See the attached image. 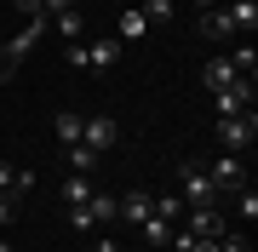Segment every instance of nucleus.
<instances>
[{
    "label": "nucleus",
    "instance_id": "9",
    "mask_svg": "<svg viewBox=\"0 0 258 252\" xmlns=\"http://www.w3.org/2000/svg\"><path fill=\"white\" fill-rule=\"evenodd\" d=\"M201 35H207V40H230V35H235L230 6H212V12H201Z\"/></svg>",
    "mask_w": 258,
    "mask_h": 252
},
{
    "label": "nucleus",
    "instance_id": "2",
    "mask_svg": "<svg viewBox=\"0 0 258 252\" xmlns=\"http://www.w3.org/2000/svg\"><path fill=\"white\" fill-rule=\"evenodd\" d=\"M178 195H184V206H218V184L207 178L201 160H184L178 166Z\"/></svg>",
    "mask_w": 258,
    "mask_h": 252
},
{
    "label": "nucleus",
    "instance_id": "18",
    "mask_svg": "<svg viewBox=\"0 0 258 252\" xmlns=\"http://www.w3.org/2000/svg\"><path fill=\"white\" fill-rule=\"evenodd\" d=\"M63 155H69V172H92L98 160H103V155H92V149H86V143H69Z\"/></svg>",
    "mask_w": 258,
    "mask_h": 252
},
{
    "label": "nucleus",
    "instance_id": "22",
    "mask_svg": "<svg viewBox=\"0 0 258 252\" xmlns=\"http://www.w3.org/2000/svg\"><path fill=\"white\" fill-rule=\"evenodd\" d=\"M12 6H18L29 23H46V6H40V0H12Z\"/></svg>",
    "mask_w": 258,
    "mask_h": 252
},
{
    "label": "nucleus",
    "instance_id": "17",
    "mask_svg": "<svg viewBox=\"0 0 258 252\" xmlns=\"http://www.w3.org/2000/svg\"><path fill=\"white\" fill-rule=\"evenodd\" d=\"M86 195H92V178H86V172H69V178H63V201H69V206H81Z\"/></svg>",
    "mask_w": 258,
    "mask_h": 252
},
{
    "label": "nucleus",
    "instance_id": "30",
    "mask_svg": "<svg viewBox=\"0 0 258 252\" xmlns=\"http://www.w3.org/2000/svg\"><path fill=\"white\" fill-rule=\"evenodd\" d=\"M0 252H18V246H12V241H6V235H0Z\"/></svg>",
    "mask_w": 258,
    "mask_h": 252
},
{
    "label": "nucleus",
    "instance_id": "5",
    "mask_svg": "<svg viewBox=\"0 0 258 252\" xmlns=\"http://www.w3.org/2000/svg\"><path fill=\"white\" fill-rule=\"evenodd\" d=\"M184 229L201 235V241H218V235L230 229V218H224L218 206H189V212H184Z\"/></svg>",
    "mask_w": 258,
    "mask_h": 252
},
{
    "label": "nucleus",
    "instance_id": "12",
    "mask_svg": "<svg viewBox=\"0 0 258 252\" xmlns=\"http://www.w3.org/2000/svg\"><path fill=\"white\" fill-rule=\"evenodd\" d=\"M144 35H149L144 12H138V6H126V12H120V23H115V40H120V46H126V40H144Z\"/></svg>",
    "mask_w": 258,
    "mask_h": 252
},
{
    "label": "nucleus",
    "instance_id": "28",
    "mask_svg": "<svg viewBox=\"0 0 258 252\" xmlns=\"http://www.w3.org/2000/svg\"><path fill=\"white\" fill-rule=\"evenodd\" d=\"M92 252H120V246L109 241V235H98V241H92Z\"/></svg>",
    "mask_w": 258,
    "mask_h": 252
},
{
    "label": "nucleus",
    "instance_id": "23",
    "mask_svg": "<svg viewBox=\"0 0 258 252\" xmlns=\"http://www.w3.org/2000/svg\"><path fill=\"white\" fill-rule=\"evenodd\" d=\"M12 218H18V195H12V189H0V224H12Z\"/></svg>",
    "mask_w": 258,
    "mask_h": 252
},
{
    "label": "nucleus",
    "instance_id": "7",
    "mask_svg": "<svg viewBox=\"0 0 258 252\" xmlns=\"http://www.w3.org/2000/svg\"><path fill=\"white\" fill-rule=\"evenodd\" d=\"M149 212H155V195H144V189H126V195H115V218H126V224H144Z\"/></svg>",
    "mask_w": 258,
    "mask_h": 252
},
{
    "label": "nucleus",
    "instance_id": "8",
    "mask_svg": "<svg viewBox=\"0 0 258 252\" xmlns=\"http://www.w3.org/2000/svg\"><path fill=\"white\" fill-rule=\"evenodd\" d=\"M81 46H86V69H115V63H120V40H115V35L81 40Z\"/></svg>",
    "mask_w": 258,
    "mask_h": 252
},
{
    "label": "nucleus",
    "instance_id": "16",
    "mask_svg": "<svg viewBox=\"0 0 258 252\" xmlns=\"http://www.w3.org/2000/svg\"><path fill=\"white\" fill-rule=\"evenodd\" d=\"M81 121H86V115H75V109L57 115V143H63V149H69V143H81Z\"/></svg>",
    "mask_w": 258,
    "mask_h": 252
},
{
    "label": "nucleus",
    "instance_id": "31",
    "mask_svg": "<svg viewBox=\"0 0 258 252\" xmlns=\"http://www.w3.org/2000/svg\"><path fill=\"white\" fill-rule=\"evenodd\" d=\"M126 6H144V0H126Z\"/></svg>",
    "mask_w": 258,
    "mask_h": 252
},
{
    "label": "nucleus",
    "instance_id": "27",
    "mask_svg": "<svg viewBox=\"0 0 258 252\" xmlns=\"http://www.w3.org/2000/svg\"><path fill=\"white\" fill-rule=\"evenodd\" d=\"M12 172H18V166H12V160H0V189H12Z\"/></svg>",
    "mask_w": 258,
    "mask_h": 252
},
{
    "label": "nucleus",
    "instance_id": "11",
    "mask_svg": "<svg viewBox=\"0 0 258 252\" xmlns=\"http://www.w3.org/2000/svg\"><path fill=\"white\" fill-rule=\"evenodd\" d=\"M46 29H57L63 40H86V18H81V6H69V12H57V18H46Z\"/></svg>",
    "mask_w": 258,
    "mask_h": 252
},
{
    "label": "nucleus",
    "instance_id": "4",
    "mask_svg": "<svg viewBox=\"0 0 258 252\" xmlns=\"http://www.w3.org/2000/svg\"><path fill=\"white\" fill-rule=\"evenodd\" d=\"M115 138H120V126L109 121V115H86V121H81V143H86L92 155H109Z\"/></svg>",
    "mask_w": 258,
    "mask_h": 252
},
{
    "label": "nucleus",
    "instance_id": "14",
    "mask_svg": "<svg viewBox=\"0 0 258 252\" xmlns=\"http://www.w3.org/2000/svg\"><path fill=\"white\" fill-rule=\"evenodd\" d=\"M230 6V18H235V35H252L258 29V0H224Z\"/></svg>",
    "mask_w": 258,
    "mask_h": 252
},
{
    "label": "nucleus",
    "instance_id": "13",
    "mask_svg": "<svg viewBox=\"0 0 258 252\" xmlns=\"http://www.w3.org/2000/svg\"><path fill=\"white\" fill-rule=\"evenodd\" d=\"M138 235H144V246H149V252H161L166 241H172V224H166V218H155V212H149L144 224H138Z\"/></svg>",
    "mask_w": 258,
    "mask_h": 252
},
{
    "label": "nucleus",
    "instance_id": "32",
    "mask_svg": "<svg viewBox=\"0 0 258 252\" xmlns=\"http://www.w3.org/2000/svg\"><path fill=\"white\" fill-rule=\"evenodd\" d=\"M132 252H149V246H132Z\"/></svg>",
    "mask_w": 258,
    "mask_h": 252
},
{
    "label": "nucleus",
    "instance_id": "1",
    "mask_svg": "<svg viewBox=\"0 0 258 252\" xmlns=\"http://www.w3.org/2000/svg\"><path fill=\"white\" fill-rule=\"evenodd\" d=\"M212 132H218V149H224V155H247L252 143H258V115H252V109H247V115H218Z\"/></svg>",
    "mask_w": 258,
    "mask_h": 252
},
{
    "label": "nucleus",
    "instance_id": "29",
    "mask_svg": "<svg viewBox=\"0 0 258 252\" xmlns=\"http://www.w3.org/2000/svg\"><path fill=\"white\" fill-rule=\"evenodd\" d=\"M189 6H195V12H212V6H224V0H189Z\"/></svg>",
    "mask_w": 258,
    "mask_h": 252
},
{
    "label": "nucleus",
    "instance_id": "26",
    "mask_svg": "<svg viewBox=\"0 0 258 252\" xmlns=\"http://www.w3.org/2000/svg\"><path fill=\"white\" fill-rule=\"evenodd\" d=\"M40 6H46V18H57V12H69L75 0H40Z\"/></svg>",
    "mask_w": 258,
    "mask_h": 252
},
{
    "label": "nucleus",
    "instance_id": "15",
    "mask_svg": "<svg viewBox=\"0 0 258 252\" xmlns=\"http://www.w3.org/2000/svg\"><path fill=\"white\" fill-rule=\"evenodd\" d=\"M138 12H144V23H149V29H166V23L178 18V0H144Z\"/></svg>",
    "mask_w": 258,
    "mask_h": 252
},
{
    "label": "nucleus",
    "instance_id": "6",
    "mask_svg": "<svg viewBox=\"0 0 258 252\" xmlns=\"http://www.w3.org/2000/svg\"><path fill=\"white\" fill-rule=\"evenodd\" d=\"M207 178L218 184V195H224V189H247V166H241V155H218V160L207 166Z\"/></svg>",
    "mask_w": 258,
    "mask_h": 252
},
{
    "label": "nucleus",
    "instance_id": "20",
    "mask_svg": "<svg viewBox=\"0 0 258 252\" xmlns=\"http://www.w3.org/2000/svg\"><path fill=\"white\" fill-rule=\"evenodd\" d=\"M189 206H184V195H155V218H166V224H172V218H184Z\"/></svg>",
    "mask_w": 258,
    "mask_h": 252
},
{
    "label": "nucleus",
    "instance_id": "19",
    "mask_svg": "<svg viewBox=\"0 0 258 252\" xmlns=\"http://www.w3.org/2000/svg\"><path fill=\"white\" fill-rule=\"evenodd\" d=\"M230 69L252 80V75H258V52H252V46H235V52H230Z\"/></svg>",
    "mask_w": 258,
    "mask_h": 252
},
{
    "label": "nucleus",
    "instance_id": "10",
    "mask_svg": "<svg viewBox=\"0 0 258 252\" xmlns=\"http://www.w3.org/2000/svg\"><path fill=\"white\" fill-rule=\"evenodd\" d=\"M230 80H235L230 57H207V63H201V86H207V92H224Z\"/></svg>",
    "mask_w": 258,
    "mask_h": 252
},
{
    "label": "nucleus",
    "instance_id": "24",
    "mask_svg": "<svg viewBox=\"0 0 258 252\" xmlns=\"http://www.w3.org/2000/svg\"><path fill=\"white\" fill-rule=\"evenodd\" d=\"M195 241H201V235H189V229H178V235H172V241H166V246H172V252H195Z\"/></svg>",
    "mask_w": 258,
    "mask_h": 252
},
{
    "label": "nucleus",
    "instance_id": "25",
    "mask_svg": "<svg viewBox=\"0 0 258 252\" xmlns=\"http://www.w3.org/2000/svg\"><path fill=\"white\" fill-rule=\"evenodd\" d=\"M12 69H18V63H12V57H6V46H0V86L12 80Z\"/></svg>",
    "mask_w": 258,
    "mask_h": 252
},
{
    "label": "nucleus",
    "instance_id": "21",
    "mask_svg": "<svg viewBox=\"0 0 258 252\" xmlns=\"http://www.w3.org/2000/svg\"><path fill=\"white\" fill-rule=\"evenodd\" d=\"M235 212L252 224V218H258V189H235Z\"/></svg>",
    "mask_w": 258,
    "mask_h": 252
},
{
    "label": "nucleus",
    "instance_id": "3",
    "mask_svg": "<svg viewBox=\"0 0 258 252\" xmlns=\"http://www.w3.org/2000/svg\"><path fill=\"white\" fill-rule=\"evenodd\" d=\"M98 224H115V195H98V189H92L81 206H69V229L75 235H92Z\"/></svg>",
    "mask_w": 258,
    "mask_h": 252
}]
</instances>
